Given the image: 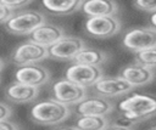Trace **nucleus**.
I'll use <instances>...</instances> for the list:
<instances>
[{
  "mask_svg": "<svg viewBox=\"0 0 156 130\" xmlns=\"http://www.w3.org/2000/svg\"><path fill=\"white\" fill-rule=\"evenodd\" d=\"M118 111L127 124H135L156 115V96L134 92L118 103Z\"/></svg>",
  "mask_w": 156,
  "mask_h": 130,
  "instance_id": "1",
  "label": "nucleus"
},
{
  "mask_svg": "<svg viewBox=\"0 0 156 130\" xmlns=\"http://www.w3.org/2000/svg\"><path fill=\"white\" fill-rule=\"evenodd\" d=\"M71 112L68 106H65L54 98H48L35 102L29 111V115L35 124L52 126L66 120L71 115Z\"/></svg>",
  "mask_w": 156,
  "mask_h": 130,
  "instance_id": "2",
  "label": "nucleus"
},
{
  "mask_svg": "<svg viewBox=\"0 0 156 130\" xmlns=\"http://www.w3.org/2000/svg\"><path fill=\"white\" fill-rule=\"evenodd\" d=\"M43 23H45V16L41 12L34 10H24L13 13L5 23V28L13 35H29Z\"/></svg>",
  "mask_w": 156,
  "mask_h": 130,
  "instance_id": "3",
  "label": "nucleus"
},
{
  "mask_svg": "<svg viewBox=\"0 0 156 130\" xmlns=\"http://www.w3.org/2000/svg\"><path fill=\"white\" fill-rule=\"evenodd\" d=\"M102 77V69L100 67L88 66L83 63L74 62L65 72V79L72 81L73 84L87 89L93 87V85Z\"/></svg>",
  "mask_w": 156,
  "mask_h": 130,
  "instance_id": "4",
  "label": "nucleus"
},
{
  "mask_svg": "<svg viewBox=\"0 0 156 130\" xmlns=\"http://www.w3.org/2000/svg\"><path fill=\"white\" fill-rule=\"evenodd\" d=\"M123 45L134 52L156 47V29L152 27H136L128 30L122 40Z\"/></svg>",
  "mask_w": 156,
  "mask_h": 130,
  "instance_id": "5",
  "label": "nucleus"
},
{
  "mask_svg": "<svg viewBox=\"0 0 156 130\" xmlns=\"http://www.w3.org/2000/svg\"><path fill=\"white\" fill-rule=\"evenodd\" d=\"M52 98L65 106H76L87 97V89H83L67 79H60L52 84Z\"/></svg>",
  "mask_w": 156,
  "mask_h": 130,
  "instance_id": "6",
  "label": "nucleus"
},
{
  "mask_svg": "<svg viewBox=\"0 0 156 130\" xmlns=\"http://www.w3.org/2000/svg\"><path fill=\"white\" fill-rule=\"evenodd\" d=\"M85 30L95 39H107L116 35L121 30V21L116 16L90 17L87 19Z\"/></svg>",
  "mask_w": 156,
  "mask_h": 130,
  "instance_id": "7",
  "label": "nucleus"
},
{
  "mask_svg": "<svg viewBox=\"0 0 156 130\" xmlns=\"http://www.w3.org/2000/svg\"><path fill=\"white\" fill-rule=\"evenodd\" d=\"M133 87L121 77H101L94 85L93 91L96 96L104 97V98H111V97H121L123 95H127L132 92Z\"/></svg>",
  "mask_w": 156,
  "mask_h": 130,
  "instance_id": "8",
  "label": "nucleus"
},
{
  "mask_svg": "<svg viewBox=\"0 0 156 130\" xmlns=\"http://www.w3.org/2000/svg\"><path fill=\"white\" fill-rule=\"evenodd\" d=\"M48 49L34 44L32 41H26L20 44L11 55V61L13 64L18 67L23 66H29V64H35L39 61H43L48 58Z\"/></svg>",
  "mask_w": 156,
  "mask_h": 130,
  "instance_id": "9",
  "label": "nucleus"
},
{
  "mask_svg": "<svg viewBox=\"0 0 156 130\" xmlns=\"http://www.w3.org/2000/svg\"><path fill=\"white\" fill-rule=\"evenodd\" d=\"M85 47L83 39L73 35H63L58 41L48 49L49 57L54 60H74V57Z\"/></svg>",
  "mask_w": 156,
  "mask_h": 130,
  "instance_id": "10",
  "label": "nucleus"
},
{
  "mask_svg": "<svg viewBox=\"0 0 156 130\" xmlns=\"http://www.w3.org/2000/svg\"><path fill=\"white\" fill-rule=\"evenodd\" d=\"M15 81L33 86V87H40L49 83L51 78V73L48 68L40 64H29V66H23L17 68L15 72Z\"/></svg>",
  "mask_w": 156,
  "mask_h": 130,
  "instance_id": "11",
  "label": "nucleus"
},
{
  "mask_svg": "<svg viewBox=\"0 0 156 130\" xmlns=\"http://www.w3.org/2000/svg\"><path fill=\"white\" fill-rule=\"evenodd\" d=\"M113 111V103L100 96H87L74 106V113L79 115L107 117Z\"/></svg>",
  "mask_w": 156,
  "mask_h": 130,
  "instance_id": "12",
  "label": "nucleus"
},
{
  "mask_svg": "<svg viewBox=\"0 0 156 130\" xmlns=\"http://www.w3.org/2000/svg\"><path fill=\"white\" fill-rule=\"evenodd\" d=\"M63 35L65 32L60 26L45 22L29 34V41L38 44L45 49H49L56 41H58Z\"/></svg>",
  "mask_w": 156,
  "mask_h": 130,
  "instance_id": "13",
  "label": "nucleus"
},
{
  "mask_svg": "<svg viewBox=\"0 0 156 130\" xmlns=\"http://www.w3.org/2000/svg\"><path fill=\"white\" fill-rule=\"evenodd\" d=\"M119 75L134 89L150 84L155 78V72L138 63H133L123 67Z\"/></svg>",
  "mask_w": 156,
  "mask_h": 130,
  "instance_id": "14",
  "label": "nucleus"
},
{
  "mask_svg": "<svg viewBox=\"0 0 156 130\" xmlns=\"http://www.w3.org/2000/svg\"><path fill=\"white\" fill-rule=\"evenodd\" d=\"M39 95V89L28 86L21 83H12L5 89V97L13 103H29L33 102Z\"/></svg>",
  "mask_w": 156,
  "mask_h": 130,
  "instance_id": "15",
  "label": "nucleus"
},
{
  "mask_svg": "<svg viewBox=\"0 0 156 130\" xmlns=\"http://www.w3.org/2000/svg\"><path fill=\"white\" fill-rule=\"evenodd\" d=\"M80 10L90 17L115 16L118 12V5L111 0H88L84 1Z\"/></svg>",
  "mask_w": 156,
  "mask_h": 130,
  "instance_id": "16",
  "label": "nucleus"
},
{
  "mask_svg": "<svg viewBox=\"0 0 156 130\" xmlns=\"http://www.w3.org/2000/svg\"><path fill=\"white\" fill-rule=\"evenodd\" d=\"M41 5L52 15L66 16L80 10L82 0H43Z\"/></svg>",
  "mask_w": 156,
  "mask_h": 130,
  "instance_id": "17",
  "label": "nucleus"
},
{
  "mask_svg": "<svg viewBox=\"0 0 156 130\" xmlns=\"http://www.w3.org/2000/svg\"><path fill=\"white\" fill-rule=\"evenodd\" d=\"M107 60H108V55L106 52L94 47H84L74 57V62L94 66V67H101Z\"/></svg>",
  "mask_w": 156,
  "mask_h": 130,
  "instance_id": "18",
  "label": "nucleus"
},
{
  "mask_svg": "<svg viewBox=\"0 0 156 130\" xmlns=\"http://www.w3.org/2000/svg\"><path fill=\"white\" fill-rule=\"evenodd\" d=\"M108 124L110 123L106 117L79 115L76 118L73 128L77 130H105Z\"/></svg>",
  "mask_w": 156,
  "mask_h": 130,
  "instance_id": "19",
  "label": "nucleus"
},
{
  "mask_svg": "<svg viewBox=\"0 0 156 130\" xmlns=\"http://www.w3.org/2000/svg\"><path fill=\"white\" fill-rule=\"evenodd\" d=\"M135 63L154 70L156 68V47L135 52Z\"/></svg>",
  "mask_w": 156,
  "mask_h": 130,
  "instance_id": "20",
  "label": "nucleus"
},
{
  "mask_svg": "<svg viewBox=\"0 0 156 130\" xmlns=\"http://www.w3.org/2000/svg\"><path fill=\"white\" fill-rule=\"evenodd\" d=\"M133 6L140 11L145 12H156V0H136L133 2Z\"/></svg>",
  "mask_w": 156,
  "mask_h": 130,
  "instance_id": "21",
  "label": "nucleus"
},
{
  "mask_svg": "<svg viewBox=\"0 0 156 130\" xmlns=\"http://www.w3.org/2000/svg\"><path fill=\"white\" fill-rule=\"evenodd\" d=\"M9 9H11L13 12L16 10H21L23 7H26L27 5H29L32 1L30 0H1Z\"/></svg>",
  "mask_w": 156,
  "mask_h": 130,
  "instance_id": "22",
  "label": "nucleus"
},
{
  "mask_svg": "<svg viewBox=\"0 0 156 130\" xmlns=\"http://www.w3.org/2000/svg\"><path fill=\"white\" fill-rule=\"evenodd\" d=\"M15 12L9 9L1 0H0V23H6L9 21V18L13 15Z\"/></svg>",
  "mask_w": 156,
  "mask_h": 130,
  "instance_id": "23",
  "label": "nucleus"
},
{
  "mask_svg": "<svg viewBox=\"0 0 156 130\" xmlns=\"http://www.w3.org/2000/svg\"><path fill=\"white\" fill-rule=\"evenodd\" d=\"M11 114H12V108L6 103L0 102V120L9 119V117Z\"/></svg>",
  "mask_w": 156,
  "mask_h": 130,
  "instance_id": "24",
  "label": "nucleus"
},
{
  "mask_svg": "<svg viewBox=\"0 0 156 130\" xmlns=\"http://www.w3.org/2000/svg\"><path fill=\"white\" fill-rule=\"evenodd\" d=\"M0 130H20L18 125L9 119L0 120Z\"/></svg>",
  "mask_w": 156,
  "mask_h": 130,
  "instance_id": "25",
  "label": "nucleus"
},
{
  "mask_svg": "<svg viewBox=\"0 0 156 130\" xmlns=\"http://www.w3.org/2000/svg\"><path fill=\"white\" fill-rule=\"evenodd\" d=\"M105 130H132L129 126L127 125H122V124H108V126Z\"/></svg>",
  "mask_w": 156,
  "mask_h": 130,
  "instance_id": "26",
  "label": "nucleus"
},
{
  "mask_svg": "<svg viewBox=\"0 0 156 130\" xmlns=\"http://www.w3.org/2000/svg\"><path fill=\"white\" fill-rule=\"evenodd\" d=\"M150 23H151V26H150V27H152V28H155V29H156V12L151 15V18H150Z\"/></svg>",
  "mask_w": 156,
  "mask_h": 130,
  "instance_id": "27",
  "label": "nucleus"
},
{
  "mask_svg": "<svg viewBox=\"0 0 156 130\" xmlns=\"http://www.w3.org/2000/svg\"><path fill=\"white\" fill-rule=\"evenodd\" d=\"M54 130H77V129L73 126H60V128H56Z\"/></svg>",
  "mask_w": 156,
  "mask_h": 130,
  "instance_id": "28",
  "label": "nucleus"
},
{
  "mask_svg": "<svg viewBox=\"0 0 156 130\" xmlns=\"http://www.w3.org/2000/svg\"><path fill=\"white\" fill-rule=\"evenodd\" d=\"M4 64H5V63H4V60L0 57V72L2 70V68H4Z\"/></svg>",
  "mask_w": 156,
  "mask_h": 130,
  "instance_id": "29",
  "label": "nucleus"
},
{
  "mask_svg": "<svg viewBox=\"0 0 156 130\" xmlns=\"http://www.w3.org/2000/svg\"><path fill=\"white\" fill-rule=\"evenodd\" d=\"M149 130H156V124H155V125H152V126H151Z\"/></svg>",
  "mask_w": 156,
  "mask_h": 130,
  "instance_id": "30",
  "label": "nucleus"
}]
</instances>
